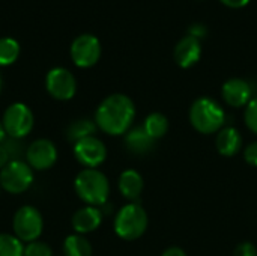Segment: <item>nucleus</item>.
Here are the masks:
<instances>
[{
  "mask_svg": "<svg viewBox=\"0 0 257 256\" xmlns=\"http://www.w3.org/2000/svg\"><path fill=\"white\" fill-rule=\"evenodd\" d=\"M235 256H257V247L250 241L241 243L235 249Z\"/></svg>",
  "mask_w": 257,
  "mask_h": 256,
  "instance_id": "obj_25",
  "label": "nucleus"
},
{
  "mask_svg": "<svg viewBox=\"0 0 257 256\" xmlns=\"http://www.w3.org/2000/svg\"><path fill=\"white\" fill-rule=\"evenodd\" d=\"M74 155L80 164L86 166V169H96L105 161L107 148L102 140L95 136H90L74 143Z\"/></svg>",
  "mask_w": 257,
  "mask_h": 256,
  "instance_id": "obj_10",
  "label": "nucleus"
},
{
  "mask_svg": "<svg viewBox=\"0 0 257 256\" xmlns=\"http://www.w3.org/2000/svg\"><path fill=\"white\" fill-rule=\"evenodd\" d=\"M143 128L146 130V133L154 140H158V139H161L167 133V130H169V121H167V118L164 115L155 112V113H151L145 119Z\"/></svg>",
  "mask_w": 257,
  "mask_h": 256,
  "instance_id": "obj_20",
  "label": "nucleus"
},
{
  "mask_svg": "<svg viewBox=\"0 0 257 256\" xmlns=\"http://www.w3.org/2000/svg\"><path fill=\"white\" fill-rule=\"evenodd\" d=\"M251 86L244 78H230L221 88L223 100L232 107H244L247 106L251 98Z\"/></svg>",
  "mask_w": 257,
  "mask_h": 256,
  "instance_id": "obj_12",
  "label": "nucleus"
},
{
  "mask_svg": "<svg viewBox=\"0 0 257 256\" xmlns=\"http://www.w3.org/2000/svg\"><path fill=\"white\" fill-rule=\"evenodd\" d=\"M11 161V158H9V154L6 152V149H5V146L0 143V170L8 164Z\"/></svg>",
  "mask_w": 257,
  "mask_h": 256,
  "instance_id": "obj_29",
  "label": "nucleus"
},
{
  "mask_svg": "<svg viewBox=\"0 0 257 256\" xmlns=\"http://www.w3.org/2000/svg\"><path fill=\"white\" fill-rule=\"evenodd\" d=\"M45 88L47 92L59 101H68L74 98L77 92V81L74 74L62 66L53 68L48 71L45 77Z\"/></svg>",
  "mask_w": 257,
  "mask_h": 256,
  "instance_id": "obj_8",
  "label": "nucleus"
},
{
  "mask_svg": "<svg viewBox=\"0 0 257 256\" xmlns=\"http://www.w3.org/2000/svg\"><path fill=\"white\" fill-rule=\"evenodd\" d=\"M136 118V106L133 100L123 94L107 97L96 109L95 124L110 136L126 134Z\"/></svg>",
  "mask_w": 257,
  "mask_h": 256,
  "instance_id": "obj_1",
  "label": "nucleus"
},
{
  "mask_svg": "<svg viewBox=\"0 0 257 256\" xmlns=\"http://www.w3.org/2000/svg\"><path fill=\"white\" fill-rule=\"evenodd\" d=\"M95 131H96V124L93 121H90V119H77L68 127L66 137H68V140L77 143L81 139L93 136Z\"/></svg>",
  "mask_w": 257,
  "mask_h": 256,
  "instance_id": "obj_19",
  "label": "nucleus"
},
{
  "mask_svg": "<svg viewBox=\"0 0 257 256\" xmlns=\"http://www.w3.org/2000/svg\"><path fill=\"white\" fill-rule=\"evenodd\" d=\"M33 184V169L23 160H11L0 170V187L11 195H20Z\"/></svg>",
  "mask_w": 257,
  "mask_h": 256,
  "instance_id": "obj_6",
  "label": "nucleus"
},
{
  "mask_svg": "<svg viewBox=\"0 0 257 256\" xmlns=\"http://www.w3.org/2000/svg\"><path fill=\"white\" fill-rule=\"evenodd\" d=\"M24 256H53V252L47 243L36 240L24 246Z\"/></svg>",
  "mask_w": 257,
  "mask_h": 256,
  "instance_id": "obj_23",
  "label": "nucleus"
},
{
  "mask_svg": "<svg viewBox=\"0 0 257 256\" xmlns=\"http://www.w3.org/2000/svg\"><path fill=\"white\" fill-rule=\"evenodd\" d=\"M63 252L66 256H92V246L84 235L72 234L65 238Z\"/></svg>",
  "mask_w": 257,
  "mask_h": 256,
  "instance_id": "obj_18",
  "label": "nucleus"
},
{
  "mask_svg": "<svg viewBox=\"0 0 257 256\" xmlns=\"http://www.w3.org/2000/svg\"><path fill=\"white\" fill-rule=\"evenodd\" d=\"M215 145H217V151L221 155L232 157V155L239 152V149L242 146V136L236 128L226 127V128H221L218 131Z\"/></svg>",
  "mask_w": 257,
  "mask_h": 256,
  "instance_id": "obj_15",
  "label": "nucleus"
},
{
  "mask_svg": "<svg viewBox=\"0 0 257 256\" xmlns=\"http://www.w3.org/2000/svg\"><path fill=\"white\" fill-rule=\"evenodd\" d=\"M26 160L33 170H47L57 161V148L48 139H38L27 146Z\"/></svg>",
  "mask_w": 257,
  "mask_h": 256,
  "instance_id": "obj_11",
  "label": "nucleus"
},
{
  "mask_svg": "<svg viewBox=\"0 0 257 256\" xmlns=\"http://www.w3.org/2000/svg\"><path fill=\"white\" fill-rule=\"evenodd\" d=\"M0 256H24V246L15 235L0 234Z\"/></svg>",
  "mask_w": 257,
  "mask_h": 256,
  "instance_id": "obj_22",
  "label": "nucleus"
},
{
  "mask_svg": "<svg viewBox=\"0 0 257 256\" xmlns=\"http://www.w3.org/2000/svg\"><path fill=\"white\" fill-rule=\"evenodd\" d=\"M244 118H245V124L247 127L257 134V98H253L247 107H245V113H244Z\"/></svg>",
  "mask_w": 257,
  "mask_h": 256,
  "instance_id": "obj_24",
  "label": "nucleus"
},
{
  "mask_svg": "<svg viewBox=\"0 0 257 256\" xmlns=\"http://www.w3.org/2000/svg\"><path fill=\"white\" fill-rule=\"evenodd\" d=\"M5 137H6V131H5V127H3V122H2V119H0V143L5 140Z\"/></svg>",
  "mask_w": 257,
  "mask_h": 256,
  "instance_id": "obj_31",
  "label": "nucleus"
},
{
  "mask_svg": "<svg viewBox=\"0 0 257 256\" xmlns=\"http://www.w3.org/2000/svg\"><path fill=\"white\" fill-rule=\"evenodd\" d=\"M2 122L9 137L21 140L23 137L32 133L35 125V116L26 104L14 103L5 110Z\"/></svg>",
  "mask_w": 257,
  "mask_h": 256,
  "instance_id": "obj_7",
  "label": "nucleus"
},
{
  "mask_svg": "<svg viewBox=\"0 0 257 256\" xmlns=\"http://www.w3.org/2000/svg\"><path fill=\"white\" fill-rule=\"evenodd\" d=\"M190 121L199 133L212 134L223 128L226 122V113L215 100L202 97L193 103L190 109Z\"/></svg>",
  "mask_w": 257,
  "mask_h": 256,
  "instance_id": "obj_3",
  "label": "nucleus"
},
{
  "mask_svg": "<svg viewBox=\"0 0 257 256\" xmlns=\"http://www.w3.org/2000/svg\"><path fill=\"white\" fill-rule=\"evenodd\" d=\"M220 2H221L223 5L229 6V8H235V9H238V8H244V6H247L250 0H220Z\"/></svg>",
  "mask_w": 257,
  "mask_h": 256,
  "instance_id": "obj_28",
  "label": "nucleus"
},
{
  "mask_svg": "<svg viewBox=\"0 0 257 256\" xmlns=\"http://www.w3.org/2000/svg\"><path fill=\"white\" fill-rule=\"evenodd\" d=\"M102 222V213L98 207H83L78 211H75V214L71 219V225L72 229L75 231V234L84 235L89 232H93L99 228Z\"/></svg>",
  "mask_w": 257,
  "mask_h": 256,
  "instance_id": "obj_14",
  "label": "nucleus"
},
{
  "mask_svg": "<svg viewBox=\"0 0 257 256\" xmlns=\"http://www.w3.org/2000/svg\"><path fill=\"white\" fill-rule=\"evenodd\" d=\"M244 158L248 164L251 166H256L257 167V142H253L250 143L245 151H244Z\"/></svg>",
  "mask_w": 257,
  "mask_h": 256,
  "instance_id": "obj_26",
  "label": "nucleus"
},
{
  "mask_svg": "<svg viewBox=\"0 0 257 256\" xmlns=\"http://www.w3.org/2000/svg\"><path fill=\"white\" fill-rule=\"evenodd\" d=\"M155 145V140L146 133V130L142 127L130 128L125 134V146L130 152L142 155L148 154Z\"/></svg>",
  "mask_w": 257,
  "mask_h": 256,
  "instance_id": "obj_16",
  "label": "nucleus"
},
{
  "mask_svg": "<svg viewBox=\"0 0 257 256\" xmlns=\"http://www.w3.org/2000/svg\"><path fill=\"white\" fill-rule=\"evenodd\" d=\"M161 256H187V253L179 247H169Z\"/></svg>",
  "mask_w": 257,
  "mask_h": 256,
  "instance_id": "obj_30",
  "label": "nucleus"
},
{
  "mask_svg": "<svg viewBox=\"0 0 257 256\" xmlns=\"http://www.w3.org/2000/svg\"><path fill=\"white\" fill-rule=\"evenodd\" d=\"M0 91H2V77H0Z\"/></svg>",
  "mask_w": 257,
  "mask_h": 256,
  "instance_id": "obj_32",
  "label": "nucleus"
},
{
  "mask_svg": "<svg viewBox=\"0 0 257 256\" xmlns=\"http://www.w3.org/2000/svg\"><path fill=\"white\" fill-rule=\"evenodd\" d=\"M71 57L80 68L93 66L101 57V44L98 38L89 33L77 36L71 44Z\"/></svg>",
  "mask_w": 257,
  "mask_h": 256,
  "instance_id": "obj_9",
  "label": "nucleus"
},
{
  "mask_svg": "<svg viewBox=\"0 0 257 256\" xmlns=\"http://www.w3.org/2000/svg\"><path fill=\"white\" fill-rule=\"evenodd\" d=\"M14 235L21 243L36 241L44 229V219L38 208L32 205H24L17 210L12 220Z\"/></svg>",
  "mask_w": 257,
  "mask_h": 256,
  "instance_id": "obj_5",
  "label": "nucleus"
},
{
  "mask_svg": "<svg viewBox=\"0 0 257 256\" xmlns=\"http://www.w3.org/2000/svg\"><path fill=\"white\" fill-rule=\"evenodd\" d=\"M202 56V45H200V39L187 35L184 36L175 47L173 50V57L175 62L181 66V68H190L194 63L199 62Z\"/></svg>",
  "mask_w": 257,
  "mask_h": 256,
  "instance_id": "obj_13",
  "label": "nucleus"
},
{
  "mask_svg": "<svg viewBox=\"0 0 257 256\" xmlns=\"http://www.w3.org/2000/svg\"><path fill=\"white\" fill-rule=\"evenodd\" d=\"M148 229V214L139 204H128L119 210L114 219V232L126 241L140 238Z\"/></svg>",
  "mask_w": 257,
  "mask_h": 256,
  "instance_id": "obj_4",
  "label": "nucleus"
},
{
  "mask_svg": "<svg viewBox=\"0 0 257 256\" xmlns=\"http://www.w3.org/2000/svg\"><path fill=\"white\" fill-rule=\"evenodd\" d=\"M190 35L194 36V38H197V39H200L202 36L206 35V29H205V26H202V24H193V26L190 27Z\"/></svg>",
  "mask_w": 257,
  "mask_h": 256,
  "instance_id": "obj_27",
  "label": "nucleus"
},
{
  "mask_svg": "<svg viewBox=\"0 0 257 256\" xmlns=\"http://www.w3.org/2000/svg\"><path fill=\"white\" fill-rule=\"evenodd\" d=\"M20 56V44L14 38H0V66L12 65Z\"/></svg>",
  "mask_w": 257,
  "mask_h": 256,
  "instance_id": "obj_21",
  "label": "nucleus"
},
{
  "mask_svg": "<svg viewBox=\"0 0 257 256\" xmlns=\"http://www.w3.org/2000/svg\"><path fill=\"white\" fill-rule=\"evenodd\" d=\"M119 190H120L122 196L130 201L139 199V196L142 195V190H143L142 175L134 169L123 170L119 177Z\"/></svg>",
  "mask_w": 257,
  "mask_h": 256,
  "instance_id": "obj_17",
  "label": "nucleus"
},
{
  "mask_svg": "<svg viewBox=\"0 0 257 256\" xmlns=\"http://www.w3.org/2000/svg\"><path fill=\"white\" fill-rule=\"evenodd\" d=\"M74 189L78 198L90 207L104 205L110 195L108 180L98 169H83L75 177Z\"/></svg>",
  "mask_w": 257,
  "mask_h": 256,
  "instance_id": "obj_2",
  "label": "nucleus"
}]
</instances>
